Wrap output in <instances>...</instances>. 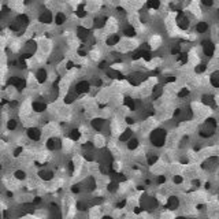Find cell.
Wrapping results in <instances>:
<instances>
[{
	"label": "cell",
	"instance_id": "6da1fadb",
	"mask_svg": "<svg viewBox=\"0 0 219 219\" xmlns=\"http://www.w3.org/2000/svg\"><path fill=\"white\" fill-rule=\"evenodd\" d=\"M26 134H27V137H29V140H31V141H40L41 136H43V132L38 127H29Z\"/></svg>",
	"mask_w": 219,
	"mask_h": 219
},
{
	"label": "cell",
	"instance_id": "7a4b0ae2",
	"mask_svg": "<svg viewBox=\"0 0 219 219\" xmlns=\"http://www.w3.org/2000/svg\"><path fill=\"white\" fill-rule=\"evenodd\" d=\"M47 108H48V106H47L44 101H41V100H36V101L31 103V110L34 112H38V114H40V112H44Z\"/></svg>",
	"mask_w": 219,
	"mask_h": 219
},
{
	"label": "cell",
	"instance_id": "3957f363",
	"mask_svg": "<svg viewBox=\"0 0 219 219\" xmlns=\"http://www.w3.org/2000/svg\"><path fill=\"white\" fill-rule=\"evenodd\" d=\"M14 178L18 179V181H25V179H26V171L17 170L15 173H14Z\"/></svg>",
	"mask_w": 219,
	"mask_h": 219
},
{
	"label": "cell",
	"instance_id": "277c9868",
	"mask_svg": "<svg viewBox=\"0 0 219 219\" xmlns=\"http://www.w3.org/2000/svg\"><path fill=\"white\" fill-rule=\"evenodd\" d=\"M7 129L11 130V132L17 129V121H15V119H10V121L7 122Z\"/></svg>",
	"mask_w": 219,
	"mask_h": 219
},
{
	"label": "cell",
	"instance_id": "5b68a950",
	"mask_svg": "<svg viewBox=\"0 0 219 219\" xmlns=\"http://www.w3.org/2000/svg\"><path fill=\"white\" fill-rule=\"evenodd\" d=\"M0 170H1V164H0Z\"/></svg>",
	"mask_w": 219,
	"mask_h": 219
},
{
	"label": "cell",
	"instance_id": "8992f818",
	"mask_svg": "<svg viewBox=\"0 0 219 219\" xmlns=\"http://www.w3.org/2000/svg\"><path fill=\"white\" fill-rule=\"evenodd\" d=\"M0 219H1V215H0Z\"/></svg>",
	"mask_w": 219,
	"mask_h": 219
}]
</instances>
